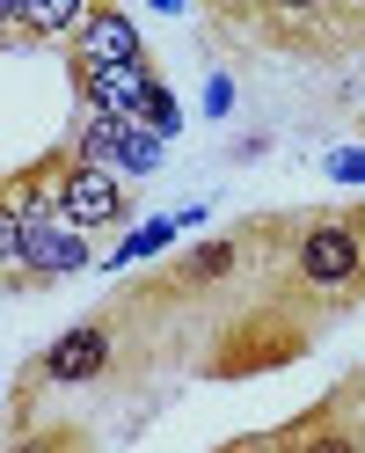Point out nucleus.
Returning <instances> with one entry per match:
<instances>
[{"mask_svg": "<svg viewBox=\"0 0 365 453\" xmlns=\"http://www.w3.org/2000/svg\"><path fill=\"white\" fill-rule=\"evenodd\" d=\"M293 257V286L315 300V315L329 307H351L365 293V242H358V219L351 212H300L293 226H278Z\"/></svg>", "mask_w": 365, "mask_h": 453, "instance_id": "f257e3e1", "label": "nucleus"}, {"mask_svg": "<svg viewBox=\"0 0 365 453\" xmlns=\"http://www.w3.org/2000/svg\"><path fill=\"white\" fill-rule=\"evenodd\" d=\"M307 336H315V315H307L300 300H263L256 315H241L219 329V351L205 358L219 380H248V373H278V365H293L307 351Z\"/></svg>", "mask_w": 365, "mask_h": 453, "instance_id": "f03ea898", "label": "nucleus"}, {"mask_svg": "<svg viewBox=\"0 0 365 453\" xmlns=\"http://www.w3.org/2000/svg\"><path fill=\"white\" fill-rule=\"evenodd\" d=\"M8 264L22 271L15 286H51V278H73L88 264V234L59 212H15L8 219Z\"/></svg>", "mask_w": 365, "mask_h": 453, "instance_id": "7ed1b4c3", "label": "nucleus"}, {"mask_svg": "<svg viewBox=\"0 0 365 453\" xmlns=\"http://www.w3.org/2000/svg\"><path fill=\"white\" fill-rule=\"evenodd\" d=\"M227 453H365V424L329 395L322 410L293 417L285 432H270V439H241V446H227Z\"/></svg>", "mask_w": 365, "mask_h": 453, "instance_id": "20e7f679", "label": "nucleus"}, {"mask_svg": "<svg viewBox=\"0 0 365 453\" xmlns=\"http://www.w3.org/2000/svg\"><path fill=\"white\" fill-rule=\"evenodd\" d=\"M51 205H59V219H73L80 234H88V226H118V219H132L125 183L110 176V168H88V161H66V168H59Z\"/></svg>", "mask_w": 365, "mask_h": 453, "instance_id": "39448f33", "label": "nucleus"}, {"mask_svg": "<svg viewBox=\"0 0 365 453\" xmlns=\"http://www.w3.org/2000/svg\"><path fill=\"white\" fill-rule=\"evenodd\" d=\"M110 358H118V307H103L95 322L66 329V336H59V344H51L37 365H44V380L80 388V380H103V373H110Z\"/></svg>", "mask_w": 365, "mask_h": 453, "instance_id": "423d86ee", "label": "nucleus"}, {"mask_svg": "<svg viewBox=\"0 0 365 453\" xmlns=\"http://www.w3.org/2000/svg\"><path fill=\"white\" fill-rule=\"evenodd\" d=\"M161 139L168 132H139V118H88V132H80V161L147 176V168H161Z\"/></svg>", "mask_w": 365, "mask_h": 453, "instance_id": "0eeeda50", "label": "nucleus"}, {"mask_svg": "<svg viewBox=\"0 0 365 453\" xmlns=\"http://www.w3.org/2000/svg\"><path fill=\"white\" fill-rule=\"evenodd\" d=\"M80 59L73 66H139L147 51H139V30L125 15H110V8H88V22H80Z\"/></svg>", "mask_w": 365, "mask_h": 453, "instance_id": "6e6552de", "label": "nucleus"}, {"mask_svg": "<svg viewBox=\"0 0 365 453\" xmlns=\"http://www.w3.org/2000/svg\"><path fill=\"white\" fill-rule=\"evenodd\" d=\"M80 22H88V8H73V0H22V8H8V30H22V37H80Z\"/></svg>", "mask_w": 365, "mask_h": 453, "instance_id": "1a4fd4ad", "label": "nucleus"}, {"mask_svg": "<svg viewBox=\"0 0 365 453\" xmlns=\"http://www.w3.org/2000/svg\"><path fill=\"white\" fill-rule=\"evenodd\" d=\"M234 257H241V242H212V249H190V257L176 264V286H183V293H198V286H212L219 271H234Z\"/></svg>", "mask_w": 365, "mask_h": 453, "instance_id": "9d476101", "label": "nucleus"}, {"mask_svg": "<svg viewBox=\"0 0 365 453\" xmlns=\"http://www.w3.org/2000/svg\"><path fill=\"white\" fill-rule=\"evenodd\" d=\"M351 219H358V242H365V212H351Z\"/></svg>", "mask_w": 365, "mask_h": 453, "instance_id": "9b49d317", "label": "nucleus"}]
</instances>
